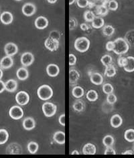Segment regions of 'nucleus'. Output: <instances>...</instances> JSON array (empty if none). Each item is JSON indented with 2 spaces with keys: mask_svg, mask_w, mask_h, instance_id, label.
<instances>
[{
  "mask_svg": "<svg viewBox=\"0 0 134 158\" xmlns=\"http://www.w3.org/2000/svg\"><path fill=\"white\" fill-rule=\"evenodd\" d=\"M115 47L113 52L118 55H124L129 50V44L125 39L123 38H118L114 40Z\"/></svg>",
  "mask_w": 134,
  "mask_h": 158,
  "instance_id": "1",
  "label": "nucleus"
},
{
  "mask_svg": "<svg viewBox=\"0 0 134 158\" xmlns=\"http://www.w3.org/2000/svg\"><path fill=\"white\" fill-rule=\"evenodd\" d=\"M37 95L42 100L46 101L50 99L53 96V90L48 85H42L40 86L37 90Z\"/></svg>",
  "mask_w": 134,
  "mask_h": 158,
  "instance_id": "2",
  "label": "nucleus"
},
{
  "mask_svg": "<svg viewBox=\"0 0 134 158\" xmlns=\"http://www.w3.org/2000/svg\"><path fill=\"white\" fill-rule=\"evenodd\" d=\"M74 47L77 51L85 52L87 51L90 47V40L85 36L79 37L74 41Z\"/></svg>",
  "mask_w": 134,
  "mask_h": 158,
  "instance_id": "3",
  "label": "nucleus"
},
{
  "mask_svg": "<svg viewBox=\"0 0 134 158\" xmlns=\"http://www.w3.org/2000/svg\"><path fill=\"white\" fill-rule=\"evenodd\" d=\"M42 112L46 117H52L53 116L57 111V105L52 102H45L42 105Z\"/></svg>",
  "mask_w": 134,
  "mask_h": 158,
  "instance_id": "4",
  "label": "nucleus"
},
{
  "mask_svg": "<svg viewBox=\"0 0 134 158\" xmlns=\"http://www.w3.org/2000/svg\"><path fill=\"white\" fill-rule=\"evenodd\" d=\"M59 44H60L59 43V40L52 38L50 36H48L44 41V46H45L46 48L52 52L58 50Z\"/></svg>",
  "mask_w": 134,
  "mask_h": 158,
  "instance_id": "5",
  "label": "nucleus"
},
{
  "mask_svg": "<svg viewBox=\"0 0 134 158\" xmlns=\"http://www.w3.org/2000/svg\"><path fill=\"white\" fill-rule=\"evenodd\" d=\"M9 115L14 120H19L23 117L24 110L20 106H14L10 108Z\"/></svg>",
  "mask_w": 134,
  "mask_h": 158,
  "instance_id": "6",
  "label": "nucleus"
},
{
  "mask_svg": "<svg viewBox=\"0 0 134 158\" xmlns=\"http://www.w3.org/2000/svg\"><path fill=\"white\" fill-rule=\"evenodd\" d=\"M16 101L20 106H24L30 102V96L26 92L20 91L17 93L16 96Z\"/></svg>",
  "mask_w": 134,
  "mask_h": 158,
  "instance_id": "7",
  "label": "nucleus"
},
{
  "mask_svg": "<svg viewBox=\"0 0 134 158\" xmlns=\"http://www.w3.org/2000/svg\"><path fill=\"white\" fill-rule=\"evenodd\" d=\"M34 61V56L30 52H26L22 55L21 63L24 67L30 66Z\"/></svg>",
  "mask_w": 134,
  "mask_h": 158,
  "instance_id": "8",
  "label": "nucleus"
},
{
  "mask_svg": "<svg viewBox=\"0 0 134 158\" xmlns=\"http://www.w3.org/2000/svg\"><path fill=\"white\" fill-rule=\"evenodd\" d=\"M22 12L26 16H32L36 12V7L32 3H26L22 6Z\"/></svg>",
  "mask_w": 134,
  "mask_h": 158,
  "instance_id": "9",
  "label": "nucleus"
},
{
  "mask_svg": "<svg viewBox=\"0 0 134 158\" xmlns=\"http://www.w3.org/2000/svg\"><path fill=\"white\" fill-rule=\"evenodd\" d=\"M4 51L6 55L12 57V56L17 54V52H18V47L14 43H8L5 45Z\"/></svg>",
  "mask_w": 134,
  "mask_h": 158,
  "instance_id": "10",
  "label": "nucleus"
},
{
  "mask_svg": "<svg viewBox=\"0 0 134 158\" xmlns=\"http://www.w3.org/2000/svg\"><path fill=\"white\" fill-rule=\"evenodd\" d=\"M59 72H60V69H59L58 66L56 65V64L51 63L48 65L46 67V73L48 76H49L50 77H57L59 74Z\"/></svg>",
  "mask_w": 134,
  "mask_h": 158,
  "instance_id": "11",
  "label": "nucleus"
},
{
  "mask_svg": "<svg viewBox=\"0 0 134 158\" xmlns=\"http://www.w3.org/2000/svg\"><path fill=\"white\" fill-rule=\"evenodd\" d=\"M22 147L20 145L16 143H13L10 144L6 149L7 154H21L22 153Z\"/></svg>",
  "mask_w": 134,
  "mask_h": 158,
  "instance_id": "12",
  "label": "nucleus"
},
{
  "mask_svg": "<svg viewBox=\"0 0 134 158\" xmlns=\"http://www.w3.org/2000/svg\"><path fill=\"white\" fill-rule=\"evenodd\" d=\"M36 28L39 30H44L48 26V20L44 16H39L36 18L34 22Z\"/></svg>",
  "mask_w": 134,
  "mask_h": 158,
  "instance_id": "13",
  "label": "nucleus"
},
{
  "mask_svg": "<svg viewBox=\"0 0 134 158\" xmlns=\"http://www.w3.org/2000/svg\"><path fill=\"white\" fill-rule=\"evenodd\" d=\"M14 65V60L10 56L6 55V57H3L0 61V67L2 69H10Z\"/></svg>",
  "mask_w": 134,
  "mask_h": 158,
  "instance_id": "14",
  "label": "nucleus"
},
{
  "mask_svg": "<svg viewBox=\"0 0 134 158\" xmlns=\"http://www.w3.org/2000/svg\"><path fill=\"white\" fill-rule=\"evenodd\" d=\"M89 76H90V80L93 84L99 85H101L103 82V77L99 73L97 72H89Z\"/></svg>",
  "mask_w": 134,
  "mask_h": 158,
  "instance_id": "15",
  "label": "nucleus"
},
{
  "mask_svg": "<svg viewBox=\"0 0 134 158\" xmlns=\"http://www.w3.org/2000/svg\"><path fill=\"white\" fill-rule=\"evenodd\" d=\"M0 20L3 24L8 25L12 23L14 16L12 13L6 11V12H3L0 16Z\"/></svg>",
  "mask_w": 134,
  "mask_h": 158,
  "instance_id": "16",
  "label": "nucleus"
},
{
  "mask_svg": "<svg viewBox=\"0 0 134 158\" xmlns=\"http://www.w3.org/2000/svg\"><path fill=\"white\" fill-rule=\"evenodd\" d=\"M22 125H23L24 129L27 131H31L34 129L36 127L35 120L32 117H26L23 120Z\"/></svg>",
  "mask_w": 134,
  "mask_h": 158,
  "instance_id": "17",
  "label": "nucleus"
},
{
  "mask_svg": "<svg viewBox=\"0 0 134 158\" xmlns=\"http://www.w3.org/2000/svg\"><path fill=\"white\" fill-rule=\"evenodd\" d=\"M80 78V73L76 69H70L69 71V81L70 84H76Z\"/></svg>",
  "mask_w": 134,
  "mask_h": 158,
  "instance_id": "18",
  "label": "nucleus"
},
{
  "mask_svg": "<svg viewBox=\"0 0 134 158\" xmlns=\"http://www.w3.org/2000/svg\"><path fill=\"white\" fill-rule=\"evenodd\" d=\"M54 141L58 144L64 145L65 143V133L62 131H57L53 135Z\"/></svg>",
  "mask_w": 134,
  "mask_h": 158,
  "instance_id": "19",
  "label": "nucleus"
},
{
  "mask_svg": "<svg viewBox=\"0 0 134 158\" xmlns=\"http://www.w3.org/2000/svg\"><path fill=\"white\" fill-rule=\"evenodd\" d=\"M17 77L21 81H24L27 80L29 77V72L26 67H20L18 69L16 72Z\"/></svg>",
  "mask_w": 134,
  "mask_h": 158,
  "instance_id": "20",
  "label": "nucleus"
},
{
  "mask_svg": "<svg viewBox=\"0 0 134 158\" xmlns=\"http://www.w3.org/2000/svg\"><path fill=\"white\" fill-rule=\"evenodd\" d=\"M6 90L9 92H14L18 88V82L15 80H9L5 83Z\"/></svg>",
  "mask_w": 134,
  "mask_h": 158,
  "instance_id": "21",
  "label": "nucleus"
},
{
  "mask_svg": "<svg viewBox=\"0 0 134 158\" xmlns=\"http://www.w3.org/2000/svg\"><path fill=\"white\" fill-rule=\"evenodd\" d=\"M96 147L92 143L85 144L83 148V153L85 155H94L96 153Z\"/></svg>",
  "mask_w": 134,
  "mask_h": 158,
  "instance_id": "22",
  "label": "nucleus"
},
{
  "mask_svg": "<svg viewBox=\"0 0 134 158\" xmlns=\"http://www.w3.org/2000/svg\"><path fill=\"white\" fill-rule=\"evenodd\" d=\"M110 123L111 125L113 128H119L122 125L123 119L120 115H119L117 114H114L113 116H112V117L111 118Z\"/></svg>",
  "mask_w": 134,
  "mask_h": 158,
  "instance_id": "23",
  "label": "nucleus"
},
{
  "mask_svg": "<svg viewBox=\"0 0 134 158\" xmlns=\"http://www.w3.org/2000/svg\"><path fill=\"white\" fill-rule=\"evenodd\" d=\"M92 23V26L94 28L96 29H99L102 28L105 25V21H104V19L100 16H95L94 18V20H93L91 22Z\"/></svg>",
  "mask_w": 134,
  "mask_h": 158,
  "instance_id": "24",
  "label": "nucleus"
},
{
  "mask_svg": "<svg viewBox=\"0 0 134 158\" xmlns=\"http://www.w3.org/2000/svg\"><path fill=\"white\" fill-rule=\"evenodd\" d=\"M72 94L75 98H81L85 94V91L81 86H74L72 90Z\"/></svg>",
  "mask_w": 134,
  "mask_h": 158,
  "instance_id": "25",
  "label": "nucleus"
},
{
  "mask_svg": "<svg viewBox=\"0 0 134 158\" xmlns=\"http://www.w3.org/2000/svg\"><path fill=\"white\" fill-rule=\"evenodd\" d=\"M73 108L77 112H82L85 110V103L83 100H77L74 101L73 103Z\"/></svg>",
  "mask_w": 134,
  "mask_h": 158,
  "instance_id": "26",
  "label": "nucleus"
},
{
  "mask_svg": "<svg viewBox=\"0 0 134 158\" xmlns=\"http://www.w3.org/2000/svg\"><path fill=\"white\" fill-rule=\"evenodd\" d=\"M117 73L116 68L114 67L113 65H109L108 66L105 67V72H104V74L105 76L109 77H112L115 76V74Z\"/></svg>",
  "mask_w": 134,
  "mask_h": 158,
  "instance_id": "27",
  "label": "nucleus"
},
{
  "mask_svg": "<svg viewBox=\"0 0 134 158\" xmlns=\"http://www.w3.org/2000/svg\"><path fill=\"white\" fill-rule=\"evenodd\" d=\"M128 62L126 65L124 67V70L127 72H133L134 71V57H128Z\"/></svg>",
  "mask_w": 134,
  "mask_h": 158,
  "instance_id": "28",
  "label": "nucleus"
},
{
  "mask_svg": "<svg viewBox=\"0 0 134 158\" xmlns=\"http://www.w3.org/2000/svg\"><path fill=\"white\" fill-rule=\"evenodd\" d=\"M108 10H109L108 7L103 5L97 6L95 9L96 14H97L99 16H105L106 15H107L108 12H109Z\"/></svg>",
  "mask_w": 134,
  "mask_h": 158,
  "instance_id": "29",
  "label": "nucleus"
},
{
  "mask_svg": "<svg viewBox=\"0 0 134 158\" xmlns=\"http://www.w3.org/2000/svg\"><path fill=\"white\" fill-rule=\"evenodd\" d=\"M103 34L105 36H111L115 32V28L111 25H105L103 27Z\"/></svg>",
  "mask_w": 134,
  "mask_h": 158,
  "instance_id": "30",
  "label": "nucleus"
},
{
  "mask_svg": "<svg viewBox=\"0 0 134 158\" xmlns=\"http://www.w3.org/2000/svg\"><path fill=\"white\" fill-rule=\"evenodd\" d=\"M9 139V133L6 129H0V145L6 143Z\"/></svg>",
  "mask_w": 134,
  "mask_h": 158,
  "instance_id": "31",
  "label": "nucleus"
},
{
  "mask_svg": "<svg viewBox=\"0 0 134 158\" xmlns=\"http://www.w3.org/2000/svg\"><path fill=\"white\" fill-rule=\"evenodd\" d=\"M87 98L89 101L90 102H95L98 99V94L95 90L91 89L87 92Z\"/></svg>",
  "mask_w": 134,
  "mask_h": 158,
  "instance_id": "32",
  "label": "nucleus"
},
{
  "mask_svg": "<svg viewBox=\"0 0 134 158\" xmlns=\"http://www.w3.org/2000/svg\"><path fill=\"white\" fill-rule=\"evenodd\" d=\"M83 18L84 20L87 22H92L93 20H94V18H95V14H94L93 12L90 10H87L85 11L83 14Z\"/></svg>",
  "mask_w": 134,
  "mask_h": 158,
  "instance_id": "33",
  "label": "nucleus"
},
{
  "mask_svg": "<svg viewBox=\"0 0 134 158\" xmlns=\"http://www.w3.org/2000/svg\"><path fill=\"white\" fill-rule=\"evenodd\" d=\"M124 138L128 142H134V129H128L124 133Z\"/></svg>",
  "mask_w": 134,
  "mask_h": 158,
  "instance_id": "34",
  "label": "nucleus"
},
{
  "mask_svg": "<svg viewBox=\"0 0 134 158\" xmlns=\"http://www.w3.org/2000/svg\"><path fill=\"white\" fill-rule=\"evenodd\" d=\"M39 148L38 144L37 143L34 142V141H31L28 144V152L32 153V154H34L36 153L37 152H38Z\"/></svg>",
  "mask_w": 134,
  "mask_h": 158,
  "instance_id": "35",
  "label": "nucleus"
},
{
  "mask_svg": "<svg viewBox=\"0 0 134 158\" xmlns=\"http://www.w3.org/2000/svg\"><path fill=\"white\" fill-rule=\"evenodd\" d=\"M103 143L105 147L112 146L114 143V138L111 135H106L103 139Z\"/></svg>",
  "mask_w": 134,
  "mask_h": 158,
  "instance_id": "36",
  "label": "nucleus"
},
{
  "mask_svg": "<svg viewBox=\"0 0 134 158\" xmlns=\"http://www.w3.org/2000/svg\"><path fill=\"white\" fill-rule=\"evenodd\" d=\"M112 61H113L112 57H111L109 55H103L101 57V59H100V62L102 63L103 65L105 67L111 65V64L112 63Z\"/></svg>",
  "mask_w": 134,
  "mask_h": 158,
  "instance_id": "37",
  "label": "nucleus"
},
{
  "mask_svg": "<svg viewBox=\"0 0 134 158\" xmlns=\"http://www.w3.org/2000/svg\"><path fill=\"white\" fill-rule=\"evenodd\" d=\"M114 88L112 85L110 84H105L103 85V92L106 94H109L113 92Z\"/></svg>",
  "mask_w": 134,
  "mask_h": 158,
  "instance_id": "38",
  "label": "nucleus"
},
{
  "mask_svg": "<svg viewBox=\"0 0 134 158\" xmlns=\"http://www.w3.org/2000/svg\"><path fill=\"white\" fill-rule=\"evenodd\" d=\"M108 9L111 11H115L118 8V3L116 0H110L107 5Z\"/></svg>",
  "mask_w": 134,
  "mask_h": 158,
  "instance_id": "39",
  "label": "nucleus"
},
{
  "mask_svg": "<svg viewBox=\"0 0 134 158\" xmlns=\"http://www.w3.org/2000/svg\"><path fill=\"white\" fill-rule=\"evenodd\" d=\"M117 102V96L113 93L107 94V102L109 104H113Z\"/></svg>",
  "mask_w": 134,
  "mask_h": 158,
  "instance_id": "40",
  "label": "nucleus"
},
{
  "mask_svg": "<svg viewBox=\"0 0 134 158\" xmlns=\"http://www.w3.org/2000/svg\"><path fill=\"white\" fill-rule=\"evenodd\" d=\"M128 62V58L125 57H120L117 59V63L120 67H124L126 65Z\"/></svg>",
  "mask_w": 134,
  "mask_h": 158,
  "instance_id": "41",
  "label": "nucleus"
},
{
  "mask_svg": "<svg viewBox=\"0 0 134 158\" xmlns=\"http://www.w3.org/2000/svg\"><path fill=\"white\" fill-rule=\"evenodd\" d=\"M77 4L81 8H85L89 5V0H77Z\"/></svg>",
  "mask_w": 134,
  "mask_h": 158,
  "instance_id": "42",
  "label": "nucleus"
},
{
  "mask_svg": "<svg viewBox=\"0 0 134 158\" xmlns=\"http://www.w3.org/2000/svg\"><path fill=\"white\" fill-rule=\"evenodd\" d=\"M114 47H115L114 41H108L105 45L106 49L107 51H113L114 49Z\"/></svg>",
  "mask_w": 134,
  "mask_h": 158,
  "instance_id": "43",
  "label": "nucleus"
},
{
  "mask_svg": "<svg viewBox=\"0 0 134 158\" xmlns=\"http://www.w3.org/2000/svg\"><path fill=\"white\" fill-rule=\"evenodd\" d=\"M104 154H105V155H115L116 152H115V149L113 148H111V146H110L106 147V149Z\"/></svg>",
  "mask_w": 134,
  "mask_h": 158,
  "instance_id": "44",
  "label": "nucleus"
},
{
  "mask_svg": "<svg viewBox=\"0 0 134 158\" xmlns=\"http://www.w3.org/2000/svg\"><path fill=\"white\" fill-rule=\"evenodd\" d=\"M77 63V57L76 56L73 54L69 55V65L70 66H73Z\"/></svg>",
  "mask_w": 134,
  "mask_h": 158,
  "instance_id": "45",
  "label": "nucleus"
},
{
  "mask_svg": "<svg viewBox=\"0 0 134 158\" xmlns=\"http://www.w3.org/2000/svg\"><path fill=\"white\" fill-rule=\"evenodd\" d=\"M49 36L52 37V38H54V39H55L59 40V39H60L61 35H60V33H59L58 31H53L52 32H50Z\"/></svg>",
  "mask_w": 134,
  "mask_h": 158,
  "instance_id": "46",
  "label": "nucleus"
},
{
  "mask_svg": "<svg viewBox=\"0 0 134 158\" xmlns=\"http://www.w3.org/2000/svg\"><path fill=\"white\" fill-rule=\"evenodd\" d=\"M77 26V21L74 18H70L69 20V28L70 30L74 29Z\"/></svg>",
  "mask_w": 134,
  "mask_h": 158,
  "instance_id": "47",
  "label": "nucleus"
},
{
  "mask_svg": "<svg viewBox=\"0 0 134 158\" xmlns=\"http://www.w3.org/2000/svg\"><path fill=\"white\" fill-rule=\"evenodd\" d=\"M58 122L62 126H64V127L65 126V114H62L59 116Z\"/></svg>",
  "mask_w": 134,
  "mask_h": 158,
  "instance_id": "48",
  "label": "nucleus"
},
{
  "mask_svg": "<svg viewBox=\"0 0 134 158\" xmlns=\"http://www.w3.org/2000/svg\"><path fill=\"white\" fill-rule=\"evenodd\" d=\"M80 27H81V29L82 30V31H87L89 28V26L86 23H82L80 25Z\"/></svg>",
  "mask_w": 134,
  "mask_h": 158,
  "instance_id": "49",
  "label": "nucleus"
},
{
  "mask_svg": "<svg viewBox=\"0 0 134 158\" xmlns=\"http://www.w3.org/2000/svg\"><path fill=\"white\" fill-rule=\"evenodd\" d=\"M6 89L5 83L0 80V94L2 93Z\"/></svg>",
  "mask_w": 134,
  "mask_h": 158,
  "instance_id": "50",
  "label": "nucleus"
},
{
  "mask_svg": "<svg viewBox=\"0 0 134 158\" xmlns=\"http://www.w3.org/2000/svg\"><path fill=\"white\" fill-rule=\"evenodd\" d=\"M122 154H123V155H132V154H133V153L132 150H127V151H125Z\"/></svg>",
  "mask_w": 134,
  "mask_h": 158,
  "instance_id": "51",
  "label": "nucleus"
},
{
  "mask_svg": "<svg viewBox=\"0 0 134 158\" xmlns=\"http://www.w3.org/2000/svg\"><path fill=\"white\" fill-rule=\"evenodd\" d=\"M57 1H58V0H47V2L48 3H52V4H53V3H55Z\"/></svg>",
  "mask_w": 134,
  "mask_h": 158,
  "instance_id": "52",
  "label": "nucleus"
},
{
  "mask_svg": "<svg viewBox=\"0 0 134 158\" xmlns=\"http://www.w3.org/2000/svg\"><path fill=\"white\" fill-rule=\"evenodd\" d=\"M71 154H72V155H79V152H78L77 150H74Z\"/></svg>",
  "mask_w": 134,
  "mask_h": 158,
  "instance_id": "53",
  "label": "nucleus"
},
{
  "mask_svg": "<svg viewBox=\"0 0 134 158\" xmlns=\"http://www.w3.org/2000/svg\"><path fill=\"white\" fill-rule=\"evenodd\" d=\"M3 71H2V69L0 68V80H1V79L2 78V77H3Z\"/></svg>",
  "mask_w": 134,
  "mask_h": 158,
  "instance_id": "54",
  "label": "nucleus"
},
{
  "mask_svg": "<svg viewBox=\"0 0 134 158\" xmlns=\"http://www.w3.org/2000/svg\"><path fill=\"white\" fill-rule=\"evenodd\" d=\"M75 1H76V0H69V4L70 5L73 4V3L75 2Z\"/></svg>",
  "mask_w": 134,
  "mask_h": 158,
  "instance_id": "55",
  "label": "nucleus"
},
{
  "mask_svg": "<svg viewBox=\"0 0 134 158\" xmlns=\"http://www.w3.org/2000/svg\"><path fill=\"white\" fill-rule=\"evenodd\" d=\"M16 1H17V2H20V1H22V0H16Z\"/></svg>",
  "mask_w": 134,
  "mask_h": 158,
  "instance_id": "56",
  "label": "nucleus"
},
{
  "mask_svg": "<svg viewBox=\"0 0 134 158\" xmlns=\"http://www.w3.org/2000/svg\"><path fill=\"white\" fill-rule=\"evenodd\" d=\"M97 1H102V0H97Z\"/></svg>",
  "mask_w": 134,
  "mask_h": 158,
  "instance_id": "57",
  "label": "nucleus"
},
{
  "mask_svg": "<svg viewBox=\"0 0 134 158\" xmlns=\"http://www.w3.org/2000/svg\"><path fill=\"white\" fill-rule=\"evenodd\" d=\"M133 148H134V145H133Z\"/></svg>",
  "mask_w": 134,
  "mask_h": 158,
  "instance_id": "58",
  "label": "nucleus"
}]
</instances>
